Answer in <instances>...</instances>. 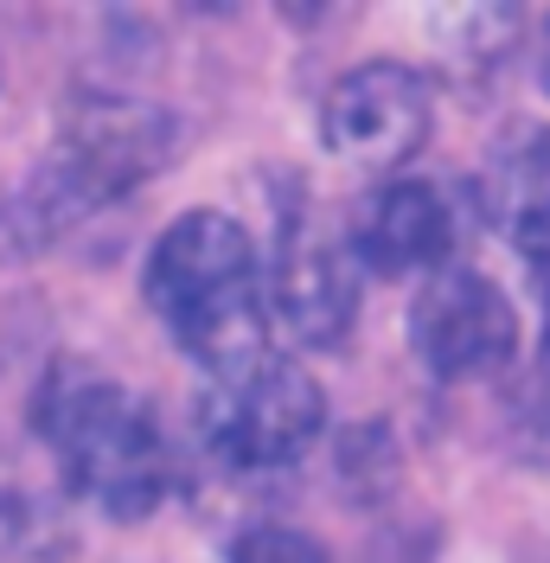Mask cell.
<instances>
[{"instance_id": "9c48e42d", "label": "cell", "mask_w": 550, "mask_h": 563, "mask_svg": "<svg viewBox=\"0 0 550 563\" xmlns=\"http://www.w3.org/2000/svg\"><path fill=\"white\" fill-rule=\"evenodd\" d=\"M474 199L486 224L518 244V256L550 244V122H518L486 147Z\"/></svg>"}, {"instance_id": "30bf717a", "label": "cell", "mask_w": 550, "mask_h": 563, "mask_svg": "<svg viewBox=\"0 0 550 563\" xmlns=\"http://www.w3.org/2000/svg\"><path fill=\"white\" fill-rule=\"evenodd\" d=\"M231 563H333L327 544L295 526H243L231 538Z\"/></svg>"}, {"instance_id": "7c38bea8", "label": "cell", "mask_w": 550, "mask_h": 563, "mask_svg": "<svg viewBox=\"0 0 550 563\" xmlns=\"http://www.w3.org/2000/svg\"><path fill=\"white\" fill-rule=\"evenodd\" d=\"M538 77H544V90H550V20H544V33H538Z\"/></svg>"}, {"instance_id": "4fadbf2b", "label": "cell", "mask_w": 550, "mask_h": 563, "mask_svg": "<svg viewBox=\"0 0 550 563\" xmlns=\"http://www.w3.org/2000/svg\"><path fill=\"white\" fill-rule=\"evenodd\" d=\"M538 358H544V372H550V308H544V352Z\"/></svg>"}, {"instance_id": "6da1fadb", "label": "cell", "mask_w": 550, "mask_h": 563, "mask_svg": "<svg viewBox=\"0 0 550 563\" xmlns=\"http://www.w3.org/2000/svg\"><path fill=\"white\" fill-rule=\"evenodd\" d=\"M147 308L161 314L179 352H193L206 372H231L263 346L270 320V276L256 263V244L231 211L193 206L179 211L147 250Z\"/></svg>"}, {"instance_id": "8992f818", "label": "cell", "mask_w": 550, "mask_h": 563, "mask_svg": "<svg viewBox=\"0 0 550 563\" xmlns=\"http://www.w3.org/2000/svg\"><path fill=\"white\" fill-rule=\"evenodd\" d=\"M410 352L448 385L493 378L518 352V308L481 269H442L410 301Z\"/></svg>"}, {"instance_id": "52a82bcc", "label": "cell", "mask_w": 550, "mask_h": 563, "mask_svg": "<svg viewBox=\"0 0 550 563\" xmlns=\"http://www.w3.org/2000/svg\"><path fill=\"white\" fill-rule=\"evenodd\" d=\"M345 250L365 276H442L454 250V206L436 179H384L352 206Z\"/></svg>"}, {"instance_id": "5b68a950", "label": "cell", "mask_w": 550, "mask_h": 563, "mask_svg": "<svg viewBox=\"0 0 550 563\" xmlns=\"http://www.w3.org/2000/svg\"><path fill=\"white\" fill-rule=\"evenodd\" d=\"M436 129V90L404 58L352 65L320 103V141L359 174H397Z\"/></svg>"}, {"instance_id": "7a4b0ae2", "label": "cell", "mask_w": 550, "mask_h": 563, "mask_svg": "<svg viewBox=\"0 0 550 563\" xmlns=\"http://www.w3.org/2000/svg\"><path fill=\"white\" fill-rule=\"evenodd\" d=\"M33 417L65 487L84 506H97L103 519H147L179 487L161 417L129 385H116L109 372L58 365L38 385Z\"/></svg>"}, {"instance_id": "8fae6325", "label": "cell", "mask_w": 550, "mask_h": 563, "mask_svg": "<svg viewBox=\"0 0 550 563\" xmlns=\"http://www.w3.org/2000/svg\"><path fill=\"white\" fill-rule=\"evenodd\" d=\"M525 269L538 276V288H544V308H550V244H538L531 256H525Z\"/></svg>"}, {"instance_id": "ba28073f", "label": "cell", "mask_w": 550, "mask_h": 563, "mask_svg": "<svg viewBox=\"0 0 550 563\" xmlns=\"http://www.w3.org/2000/svg\"><path fill=\"white\" fill-rule=\"evenodd\" d=\"M270 314L295 346H340L359 314V263L345 244L314 238L308 218L282 224V244L270 256Z\"/></svg>"}, {"instance_id": "3957f363", "label": "cell", "mask_w": 550, "mask_h": 563, "mask_svg": "<svg viewBox=\"0 0 550 563\" xmlns=\"http://www.w3.org/2000/svg\"><path fill=\"white\" fill-rule=\"evenodd\" d=\"M179 147V122L154 103H84L65 122L58 147L45 154L38 179L26 186V224L38 238L65 231L90 211L116 206L122 192H135L141 179L167 167Z\"/></svg>"}, {"instance_id": "277c9868", "label": "cell", "mask_w": 550, "mask_h": 563, "mask_svg": "<svg viewBox=\"0 0 550 563\" xmlns=\"http://www.w3.org/2000/svg\"><path fill=\"white\" fill-rule=\"evenodd\" d=\"M327 429V397L282 352H256L231 372H206L199 390V442L231 474L295 467Z\"/></svg>"}]
</instances>
